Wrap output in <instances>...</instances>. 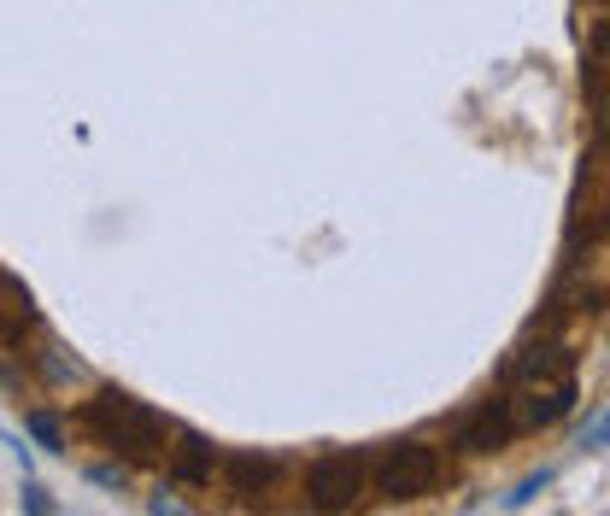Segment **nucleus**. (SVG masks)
Instances as JSON below:
<instances>
[{
    "instance_id": "nucleus-12",
    "label": "nucleus",
    "mask_w": 610,
    "mask_h": 516,
    "mask_svg": "<svg viewBox=\"0 0 610 516\" xmlns=\"http://www.w3.org/2000/svg\"><path fill=\"white\" fill-rule=\"evenodd\" d=\"M89 475L100 481V487H124V481H129V470H124V463H94Z\"/></svg>"
},
{
    "instance_id": "nucleus-4",
    "label": "nucleus",
    "mask_w": 610,
    "mask_h": 516,
    "mask_svg": "<svg viewBox=\"0 0 610 516\" xmlns=\"http://www.w3.org/2000/svg\"><path fill=\"white\" fill-rule=\"evenodd\" d=\"M517 428H552L575 411V375H546V382H517L511 393Z\"/></svg>"
},
{
    "instance_id": "nucleus-10",
    "label": "nucleus",
    "mask_w": 610,
    "mask_h": 516,
    "mask_svg": "<svg viewBox=\"0 0 610 516\" xmlns=\"http://www.w3.org/2000/svg\"><path fill=\"white\" fill-rule=\"evenodd\" d=\"M546 487H552V470H540V475H529V481H522L517 493H505V505H511V511H522V505H534V498L546 493Z\"/></svg>"
},
{
    "instance_id": "nucleus-13",
    "label": "nucleus",
    "mask_w": 610,
    "mask_h": 516,
    "mask_svg": "<svg viewBox=\"0 0 610 516\" xmlns=\"http://www.w3.org/2000/svg\"><path fill=\"white\" fill-rule=\"evenodd\" d=\"M605 440H610V411H605V417L587 428V440H581V446H605Z\"/></svg>"
},
{
    "instance_id": "nucleus-6",
    "label": "nucleus",
    "mask_w": 610,
    "mask_h": 516,
    "mask_svg": "<svg viewBox=\"0 0 610 516\" xmlns=\"http://www.w3.org/2000/svg\"><path fill=\"white\" fill-rule=\"evenodd\" d=\"M30 329H36V300H30V288L12 270H0V340L19 347Z\"/></svg>"
},
{
    "instance_id": "nucleus-8",
    "label": "nucleus",
    "mask_w": 610,
    "mask_h": 516,
    "mask_svg": "<svg viewBox=\"0 0 610 516\" xmlns=\"http://www.w3.org/2000/svg\"><path fill=\"white\" fill-rule=\"evenodd\" d=\"M217 470V452H212V440H200V435H182L171 446V475L177 481H189V487H206Z\"/></svg>"
},
{
    "instance_id": "nucleus-11",
    "label": "nucleus",
    "mask_w": 610,
    "mask_h": 516,
    "mask_svg": "<svg viewBox=\"0 0 610 516\" xmlns=\"http://www.w3.org/2000/svg\"><path fill=\"white\" fill-rule=\"evenodd\" d=\"M24 511H36V516H54L59 505L47 498V487H36V481H24Z\"/></svg>"
},
{
    "instance_id": "nucleus-7",
    "label": "nucleus",
    "mask_w": 610,
    "mask_h": 516,
    "mask_svg": "<svg viewBox=\"0 0 610 516\" xmlns=\"http://www.w3.org/2000/svg\"><path fill=\"white\" fill-rule=\"evenodd\" d=\"M276 458H264V452H229L224 458V481H229V493H241V498H259L276 487Z\"/></svg>"
},
{
    "instance_id": "nucleus-2",
    "label": "nucleus",
    "mask_w": 610,
    "mask_h": 516,
    "mask_svg": "<svg viewBox=\"0 0 610 516\" xmlns=\"http://www.w3.org/2000/svg\"><path fill=\"white\" fill-rule=\"evenodd\" d=\"M440 475H447V458H440L434 446H422V440H394V446L376 452V463H370V487H376L382 498H394V505L434 493Z\"/></svg>"
},
{
    "instance_id": "nucleus-1",
    "label": "nucleus",
    "mask_w": 610,
    "mask_h": 516,
    "mask_svg": "<svg viewBox=\"0 0 610 516\" xmlns=\"http://www.w3.org/2000/svg\"><path fill=\"white\" fill-rule=\"evenodd\" d=\"M82 428H89L100 446H112V452H124L135 463H152V458L171 452V446H165L171 440V423L124 388H100L94 400L82 405Z\"/></svg>"
},
{
    "instance_id": "nucleus-5",
    "label": "nucleus",
    "mask_w": 610,
    "mask_h": 516,
    "mask_svg": "<svg viewBox=\"0 0 610 516\" xmlns=\"http://www.w3.org/2000/svg\"><path fill=\"white\" fill-rule=\"evenodd\" d=\"M517 435H522V428H517L511 400H482L470 417H458V428H452L458 452H499V446H511Z\"/></svg>"
},
{
    "instance_id": "nucleus-9",
    "label": "nucleus",
    "mask_w": 610,
    "mask_h": 516,
    "mask_svg": "<svg viewBox=\"0 0 610 516\" xmlns=\"http://www.w3.org/2000/svg\"><path fill=\"white\" fill-rule=\"evenodd\" d=\"M24 428L36 435V446L42 452H65V428H59V417L54 411H24Z\"/></svg>"
},
{
    "instance_id": "nucleus-3",
    "label": "nucleus",
    "mask_w": 610,
    "mask_h": 516,
    "mask_svg": "<svg viewBox=\"0 0 610 516\" xmlns=\"http://www.w3.org/2000/svg\"><path fill=\"white\" fill-rule=\"evenodd\" d=\"M370 487V463L352 452H324L305 463V498L317 511H352Z\"/></svg>"
}]
</instances>
